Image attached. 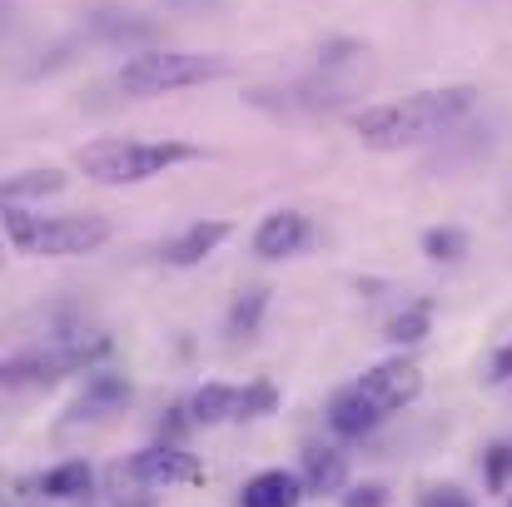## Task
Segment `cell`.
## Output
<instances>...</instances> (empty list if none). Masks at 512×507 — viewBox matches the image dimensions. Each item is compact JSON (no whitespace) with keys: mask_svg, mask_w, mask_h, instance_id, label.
Returning <instances> with one entry per match:
<instances>
[{"mask_svg":"<svg viewBox=\"0 0 512 507\" xmlns=\"http://www.w3.org/2000/svg\"><path fill=\"white\" fill-rule=\"evenodd\" d=\"M428 324H433V304H408V309L388 324V338H393L398 348H408V343H418V338L428 334Z\"/></svg>","mask_w":512,"mask_h":507,"instance_id":"obj_19","label":"cell"},{"mask_svg":"<svg viewBox=\"0 0 512 507\" xmlns=\"http://www.w3.org/2000/svg\"><path fill=\"white\" fill-rule=\"evenodd\" d=\"M508 507H512V503H508Z\"/></svg>","mask_w":512,"mask_h":507,"instance_id":"obj_25","label":"cell"},{"mask_svg":"<svg viewBox=\"0 0 512 507\" xmlns=\"http://www.w3.org/2000/svg\"><path fill=\"white\" fill-rule=\"evenodd\" d=\"M90 483H95V468L80 463V458H70V463H60V468H50V473L40 478V493L55 498V503H65V498H85Z\"/></svg>","mask_w":512,"mask_h":507,"instance_id":"obj_15","label":"cell"},{"mask_svg":"<svg viewBox=\"0 0 512 507\" xmlns=\"http://www.w3.org/2000/svg\"><path fill=\"white\" fill-rule=\"evenodd\" d=\"M279 408V388L274 383H249V388H239V423H249V418H269Z\"/></svg>","mask_w":512,"mask_h":507,"instance_id":"obj_20","label":"cell"},{"mask_svg":"<svg viewBox=\"0 0 512 507\" xmlns=\"http://www.w3.org/2000/svg\"><path fill=\"white\" fill-rule=\"evenodd\" d=\"M304 488L309 493H343L348 488V463L334 448H309L304 453Z\"/></svg>","mask_w":512,"mask_h":507,"instance_id":"obj_14","label":"cell"},{"mask_svg":"<svg viewBox=\"0 0 512 507\" xmlns=\"http://www.w3.org/2000/svg\"><path fill=\"white\" fill-rule=\"evenodd\" d=\"M309 244V219L299 209H274L264 214V224L254 229V254L259 259H289Z\"/></svg>","mask_w":512,"mask_h":507,"instance_id":"obj_9","label":"cell"},{"mask_svg":"<svg viewBox=\"0 0 512 507\" xmlns=\"http://www.w3.org/2000/svg\"><path fill=\"white\" fill-rule=\"evenodd\" d=\"M65 189V174L60 169H25V174H10L5 179V199L20 204V199H35V194H60Z\"/></svg>","mask_w":512,"mask_h":507,"instance_id":"obj_16","label":"cell"},{"mask_svg":"<svg viewBox=\"0 0 512 507\" xmlns=\"http://www.w3.org/2000/svg\"><path fill=\"white\" fill-rule=\"evenodd\" d=\"M508 463H512L508 448H493V453H488V473H493V488H503V473H508Z\"/></svg>","mask_w":512,"mask_h":507,"instance_id":"obj_24","label":"cell"},{"mask_svg":"<svg viewBox=\"0 0 512 507\" xmlns=\"http://www.w3.org/2000/svg\"><path fill=\"white\" fill-rule=\"evenodd\" d=\"M130 403V383L125 373H90L85 378V393L70 403L65 413V428H80V423H95V418H110Z\"/></svg>","mask_w":512,"mask_h":507,"instance_id":"obj_8","label":"cell"},{"mask_svg":"<svg viewBox=\"0 0 512 507\" xmlns=\"http://www.w3.org/2000/svg\"><path fill=\"white\" fill-rule=\"evenodd\" d=\"M224 418H239V388L234 383H204L194 398H189V423L199 428H214Z\"/></svg>","mask_w":512,"mask_h":507,"instance_id":"obj_13","label":"cell"},{"mask_svg":"<svg viewBox=\"0 0 512 507\" xmlns=\"http://www.w3.org/2000/svg\"><path fill=\"white\" fill-rule=\"evenodd\" d=\"M5 239L25 259H80L110 239V224L100 214H30L5 204Z\"/></svg>","mask_w":512,"mask_h":507,"instance_id":"obj_2","label":"cell"},{"mask_svg":"<svg viewBox=\"0 0 512 507\" xmlns=\"http://www.w3.org/2000/svg\"><path fill=\"white\" fill-rule=\"evenodd\" d=\"M264 309H269V289H249V294H239L234 309H229V338H254L259 334Z\"/></svg>","mask_w":512,"mask_h":507,"instance_id":"obj_17","label":"cell"},{"mask_svg":"<svg viewBox=\"0 0 512 507\" xmlns=\"http://www.w3.org/2000/svg\"><path fill=\"white\" fill-rule=\"evenodd\" d=\"M110 353V338H70L65 348H35V353H15L5 363V383L10 388H30V383H55L65 373H85L95 358Z\"/></svg>","mask_w":512,"mask_h":507,"instance_id":"obj_5","label":"cell"},{"mask_svg":"<svg viewBox=\"0 0 512 507\" xmlns=\"http://www.w3.org/2000/svg\"><path fill=\"white\" fill-rule=\"evenodd\" d=\"M358 393H363L383 418H393V413H403L408 403H418V393H423V368H418L413 358H383V363H373V368L358 378Z\"/></svg>","mask_w":512,"mask_h":507,"instance_id":"obj_6","label":"cell"},{"mask_svg":"<svg viewBox=\"0 0 512 507\" xmlns=\"http://www.w3.org/2000/svg\"><path fill=\"white\" fill-rule=\"evenodd\" d=\"M115 473H120V478H130L135 488H145V493L170 488V483H199V478H204V473H199V463H194L179 443H155V448L135 453L130 463H115Z\"/></svg>","mask_w":512,"mask_h":507,"instance_id":"obj_7","label":"cell"},{"mask_svg":"<svg viewBox=\"0 0 512 507\" xmlns=\"http://www.w3.org/2000/svg\"><path fill=\"white\" fill-rule=\"evenodd\" d=\"M473 105H478V90H473V85L418 90V95H403V100H388V105L363 110V115L353 120V130H358L363 150L393 155V150H413V145L438 140V135L453 130Z\"/></svg>","mask_w":512,"mask_h":507,"instance_id":"obj_1","label":"cell"},{"mask_svg":"<svg viewBox=\"0 0 512 507\" xmlns=\"http://www.w3.org/2000/svg\"><path fill=\"white\" fill-rule=\"evenodd\" d=\"M423 254H428L433 264H458V259L468 254V234L453 229V224H438V229L423 234Z\"/></svg>","mask_w":512,"mask_h":507,"instance_id":"obj_18","label":"cell"},{"mask_svg":"<svg viewBox=\"0 0 512 507\" xmlns=\"http://www.w3.org/2000/svg\"><path fill=\"white\" fill-rule=\"evenodd\" d=\"M304 478L299 473H284V468H269V473H254L239 493V507H299L304 503Z\"/></svg>","mask_w":512,"mask_h":507,"instance_id":"obj_11","label":"cell"},{"mask_svg":"<svg viewBox=\"0 0 512 507\" xmlns=\"http://www.w3.org/2000/svg\"><path fill=\"white\" fill-rule=\"evenodd\" d=\"M229 75V60L224 55H199V50H135L115 85L135 100H155V95H174V90H189V85H209V80H224Z\"/></svg>","mask_w":512,"mask_h":507,"instance_id":"obj_4","label":"cell"},{"mask_svg":"<svg viewBox=\"0 0 512 507\" xmlns=\"http://www.w3.org/2000/svg\"><path fill=\"white\" fill-rule=\"evenodd\" d=\"M229 234H234L229 219H199V224H189L184 234H174L160 254H165V264H174V269H194V264H204Z\"/></svg>","mask_w":512,"mask_h":507,"instance_id":"obj_10","label":"cell"},{"mask_svg":"<svg viewBox=\"0 0 512 507\" xmlns=\"http://www.w3.org/2000/svg\"><path fill=\"white\" fill-rule=\"evenodd\" d=\"M204 150L184 140H95L80 150L75 165L95 184H145L174 165H194Z\"/></svg>","mask_w":512,"mask_h":507,"instance_id":"obj_3","label":"cell"},{"mask_svg":"<svg viewBox=\"0 0 512 507\" xmlns=\"http://www.w3.org/2000/svg\"><path fill=\"white\" fill-rule=\"evenodd\" d=\"M343 507H388V488H383V483H358V488H343Z\"/></svg>","mask_w":512,"mask_h":507,"instance_id":"obj_21","label":"cell"},{"mask_svg":"<svg viewBox=\"0 0 512 507\" xmlns=\"http://www.w3.org/2000/svg\"><path fill=\"white\" fill-rule=\"evenodd\" d=\"M488 378H493V383H508V378H512V343H503V348L493 353V368H488Z\"/></svg>","mask_w":512,"mask_h":507,"instance_id":"obj_23","label":"cell"},{"mask_svg":"<svg viewBox=\"0 0 512 507\" xmlns=\"http://www.w3.org/2000/svg\"><path fill=\"white\" fill-rule=\"evenodd\" d=\"M383 423V413L358 393V383H348L334 393V403H329V428L339 433V438H363V433H373Z\"/></svg>","mask_w":512,"mask_h":507,"instance_id":"obj_12","label":"cell"},{"mask_svg":"<svg viewBox=\"0 0 512 507\" xmlns=\"http://www.w3.org/2000/svg\"><path fill=\"white\" fill-rule=\"evenodd\" d=\"M423 507H473V498L458 493V488H433V493L423 498Z\"/></svg>","mask_w":512,"mask_h":507,"instance_id":"obj_22","label":"cell"}]
</instances>
